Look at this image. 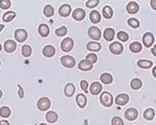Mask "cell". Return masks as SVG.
Listing matches in <instances>:
<instances>
[{
    "label": "cell",
    "instance_id": "6da1fadb",
    "mask_svg": "<svg viewBox=\"0 0 156 125\" xmlns=\"http://www.w3.org/2000/svg\"><path fill=\"white\" fill-rule=\"evenodd\" d=\"M100 102L101 104L105 106V107H110L113 105V97L111 95V93L105 91L101 94V97H100Z\"/></svg>",
    "mask_w": 156,
    "mask_h": 125
},
{
    "label": "cell",
    "instance_id": "7a4b0ae2",
    "mask_svg": "<svg viewBox=\"0 0 156 125\" xmlns=\"http://www.w3.org/2000/svg\"><path fill=\"white\" fill-rule=\"evenodd\" d=\"M38 108L41 110V111H46L50 108L51 106V102L48 98H41L39 101H38Z\"/></svg>",
    "mask_w": 156,
    "mask_h": 125
},
{
    "label": "cell",
    "instance_id": "3957f363",
    "mask_svg": "<svg viewBox=\"0 0 156 125\" xmlns=\"http://www.w3.org/2000/svg\"><path fill=\"white\" fill-rule=\"evenodd\" d=\"M109 50L114 55H119L122 53V51H123V45L118 41L112 42L109 45Z\"/></svg>",
    "mask_w": 156,
    "mask_h": 125
},
{
    "label": "cell",
    "instance_id": "277c9868",
    "mask_svg": "<svg viewBox=\"0 0 156 125\" xmlns=\"http://www.w3.org/2000/svg\"><path fill=\"white\" fill-rule=\"evenodd\" d=\"M87 34H88V36H90V38L94 41H99L101 39V31L96 27H91L88 28Z\"/></svg>",
    "mask_w": 156,
    "mask_h": 125
},
{
    "label": "cell",
    "instance_id": "5b68a950",
    "mask_svg": "<svg viewBox=\"0 0 156 125\" xmlns=\"http://www.w3.org/2000/svg\"><path fill=\"white\" fill-rule=\"evenodd\" d=\"M73 48V41L72 38H65L61 42V49L64 52H70Z\"/></svg>",
    "mask_w": 156,
    "mask_h": 125
},
{
    "label": "cell",
    "instance_id": "8992f818",
    "mask_svg": "<svg viewBox=\"0 0 156 125\" xmlns=\"http://www.w3.org/2000/svg\"><path fill=\"white\" fill-rule=\"evenodd\" d=\"M61 64L66 68H72L75 65V60L71 55H63L60 59Z\"/></svg>",
    "mask_w": 156,
    "mask_h": 125
},
{
    "label": "cell",
    "instance_id": "52a82bcc",
    "mask_svg": "<svg viewBox=\"0 0 156 125\" xmlns=\"http://www.w3.org/2000/svg\"><path fill=\"white\" fill-rule=\"evenodd\" d=\"M14 38L17 41L23 42L27 39V32L25 29H17L14 32Z\"/></svg>",
    "mask_w": 156,
    "mask_h": 125
},
{
    "label": "cell",
    "instance_id": "ba28073f",
    "mask_svg": "<svg viewBox=\"0 0 156 125\" xmlns=\"http://www.w3.org/2000/svg\"><path fill=\"white\" fill-rule=\"evenodd\" d=\"M143 41V44L145 45L146 47H151V45L153 44L154 41V37L151 32H147L144 34V36L142 38Z\"/></svg>",
    "mask_w": 156,
    "mask_h": 125
},
{
    "label": "cell",
    "instance_id": "9c48e42d",
    "mask_svg": "<svg viewBox=\"0 0 156 125\" xmlns=\"http://www.w3.org/2000/svg\"><path fill=\"white\" fill-rule=\"evenodd\" d=\"M16 49V42L12 40H8L4 43V50L7 53H12Z\"/></svg>",
    "mask_w": 156,
    "mask_h": 125
},
{
    "label": "cell",
    "instance_id": "30bf717a",
    "mask_svg": "<svg viewBox=\"0 0 156 125\" xmlns=\"http://www.w3.org/2000/svg\"><path fill=\"white\" fill-rule=\"evenodd\" d=\"M137 117H138V112L135 108H129L125 111V118L130 121L135 120Z\"/></svg>",
    "mask_w": 156,
    "mask_h": 125
},
{
    "label": "cell",
    "instance_id": "8fae6325",
    "mask_svg": "<svg viewBox=\"0 0 156 125\" xmlns=\"http://www.w3.org/2000/svg\"><path fill=\"white\" fill-rule=\"evenodd\" d=\"M71 11H72V8L68 4H64V5L60 6V8L58 9V12H59L60 16H62V17L69 16L71 14Z\"/></svg>",
    "mask_w": 156,
    "mask_h": 125
},
{
    "label": "cell",
    "instance_id": "7c38bea8",
    "mask_svg": "<svg viewBox=\"0 0 156 125\" xmlns=\"http://www.w3.org/2000/svg\"><path fill=\"white\" fill-rule=\"evenodd\" d=\"M129 102V96L127 94L121 93L116 97V104L119 105H125Z\"/></svg>",
    "mask_w": 156,
    "mask_h": 125
},
{
    "label": "cell",
    "instance_id": "4fadbf2b",
    "mask_svg": "<svg viewBox=\"0 0 156 125\" xmlns=\"http://www.w3.org/2000/svg\"><path fill=\"white\" fill-rule=\"evenodd\" d=\"M126 9H127V11L130 14H135L139 10V6H138V4L136 2L132 1V2L128 3V5L126 7Z\"/></svg>",
    "mask_w": 156,
    "mask_h": 125
},
{
    "label": "cell",
    "instance_id": "5bb4252c",
    "mask_svg": "<svg viewBox=\"0 0 156 125\" xmlns=\"http://www.w3.org/2000/svg\"><path fill=\"white\" fill-rule=\"evenodd\" d=\"M85 16H86V12L82 9H76L73 12V17L76 21H82L85 18Z\"/></svg>",
    "mask_w": 156,
    "mask_h": 125
},
{
    "label": "cell",
    "instance_id": "9a60e30c",
    "mask_svg": "<svg viewBox=\"0 0 156 125\" xmlns=\"http://www.w3.org/2000/svg\"><path fill=\"white\" fill-rule=\"evenodd\" d=\"M102 89H103L102 85L100 84V83H98V82H94V83H92V84H91V86H90V93H91L92 95H98L100 92L102 91Z\"/></svg>",
    "mask_w": 156,
    "mask_h": 125
},
{
    "label": "cell",
    "instance_id": "2e32d148",
    "mask_svg": "<svg viewBox=\"0 0 156 125\" xmlns=\"http://www.w3.org/2000/svg\"><path fill=\"white\" fill-rule=\"evenodd\" d=\"M78 68L81 70V71H90L92 69V63H90L88 60L84 59L82 61H80L79 65H78Z\"/></svg>",
    "mask_w": 156,
    "mask_h": 125
},
{
    "label": "cell",
    "instance_id": "e0dca14e",
    "mask_svg": "<svg viewBox=\"0 0 156 125\" xmlns=\"http://www.w3.org/2000/svg\"><path fill=\"white\" fill-rule=\"evenodd\" d=\"M42 53L44 55L47 56V58H52L55 53V49L52 45H46V46L42 49Z\"/></svg>",
    "mask_w": 156,
    "mask_h": 125
},
{
    "label": "cell",
    "instance_id": "ac0fdd59",
    "mask_svg": "<svg viewBox=\"0 0 156 125\" xmlns=\"http://www.w3.org/2000/svg\"><path fill=\"white\" fill-rule=\"evenodd\" d=\"M75 91V88H74V85L72 84V83H69L65 86V88H64V93L67 97H72Z\"/></svg>",
    "mask_w": 156,
    "mask_h": 125
},
{
    "label": "cell",
    "instance_id": "d6986e66",
    "mask_svg": "<svg viewBox=\"0 0 156 125\" xmlns=\"http://www.w3.org/2000/svg\"><path fill=\"white\" fill-rule=\"evenodd\" d=\"M87 50H90V51H91V52H98V51L101 50L102 46H101V44L98 43V42L90 41V42H88V43H87Z\"/></svg>",
    "mask_w": 156,
    "mask_h": 125
},
{
    "label": "cell",
    "instance_id": "ffe728a7",
    "mask_svg": "<svg viewBox=\"0 0 156 125\" xmlns=\"http://www.w3.org/2000/svg\"><path fill=\"white\" fill-rule=\"evenodd\" d=\"M104 37L106 41H112L115 37V30L111 27H108L104 32Z\"/></svg>",
    "mask_w": 156,
    "mask_h": 125
},
{
    "label": "cell",
    "instance_id": "44dd1931",
    "mask_svg": "<svg viewBox=\"0 0 156 125\" xmlns=\"http://www.w3.org/2000/svg\"><path fill=\"white\" fill-rule=\"evenodd\" d=\"M49 33H50V29L46 25H44V24L40 25V27H39V34L41 37H43V38L47 37L49 35Z\"/></svg>",
    "mask_w": 156,
    "mask_h": 125
},
{
    "label": "cell",
    "instance_id": "7402d4cb",
    "mask_svg": "<svg viewBox=\"0 0 156 125\" xmlns=\"http://www.w3.org/2000/svg\"><path fill=\"white\" fill-rule=\"evenodd\" d=\"M76 103L80 108H84L87 105V98L84 94H78L76 96Z\"/></svg>",
    "mask_w": 156,
    "mask_h": 125
},
{
    "label": "cell",
    "instance_id": "603a6c76",
    "mask_svg": "<svg viewBox=\"0 0 156 125\" xmlns=\"http://www.w3.org/2000/svg\"><path fill=\"white\" fill-rule=\"evenodd\" d=\"M90 19L93 24H97V23L101 21V14H100L99 11L97 10H92L90 14Z\"/></svg>",
    "mask_w": 156,
    "mask_h": 125
},
{
    "label": "cell",
    "instance_id": "cb8c5ba5",
    "mask_svg": "<svg viewBox=\"0 0 156 125\" xmlns=\"http://www.w3.org/2000/svg\"><path fill=\"white\" fill-rule=\"evenodd\" d=\"M101 81L102 83L105 84V85H109L112 83L113 81V77L110 73H105L101 75Z\"/></svg>",
    "mask_w": 156,
    "mask_h": 125
},
{
    "label": "cell",
    "instance_id": "d4e9b609",
    "mask_svg": "<svg viewBox=\"0 0 156 125\" xmlns=\"http://www.w3.org/2000/svg\"><path fill=\"white\" fill-rule=\"evenodd\" d=\"M137 66L141 68V69H149V68L152 66V62L150 60H146V59H141V60H138Z\"/></svg>",
    "mask_w": 156,
    "mask_h": 125
},
{
    "label": "cell",
    "instance_id": "484cf974",
    "mask_svg": "<svg viewBox=\"0 0 156 125\" xmlns=\"http://www.w3.org/2000/svg\"><path fill=\"white\" fill-rule=\"evenodd\" d=\"M103 15L106 19L112 18V16H113V9H112V8L109 7V6H105L103 9Z\"/></svg>",
    "mask_w": 156,
    "mask_h": 125
},
{
    "label": "cell",
    "instance_id": "4316f807",
    "mask_svg": "<svg viewBox=\"0 0 156 125\" xmlns=\"http://www.w3.org/2000/svg\"><path fill=\"white\" fill-rule=\"evenodd\" d=\"M130 50L133 53H139L142 50V45L139 42H137V41L132 42L130 44Z\"/></svg>",
    "mask_w": 156,
    "mask_h": 125
},
{
    "label": "cell",
    "instance_id": "83f0119b",
    "mask_svg": "<svg viewBox=\"0 0 156 125\" xmlns=\"http://www.w3.org/2000/svg\"><path fill=\"white\" fill-rule=\"evenodd\" d=\"M46 120L50 123H55L58 120V114L57 113H55L54 111H49L46 114Z\"/></svg>",
    "mask_w": 156,
    "mask_h": 125
},
{
    "label": "cell",
    "instance_id": "f1b7e54d",
    "mask_svg": "<svg viewBox=\"0 0 156 125\" xmlns=\"http://www.w3.org/2000/svg\"><path fill=\"white\" fill-rule=\"evenodd\" d=\"M143 116H144V118L146 119V120H151L154 118V116H155V112H154V110L152 108H148V109H146V110L144 111Z\"/></svg>",
    "mask_w": 156,
    "mask_h": 125
},
{
    "label": "cell",
    "instance_id": "f546056e",
    "mask_svg": "<svg viewBox=\"0 0 156 125\" xmlns=\"http://www.w3.org/2000/svg\"><path fill=\"white\" fill-rule=\"evenodd\" d=\"M141 87H142V82H141L140 79L135 78V79H133V80L131 81V88L133 89L136 90V89H139Z\"/></svg>",
    "mask_w": 156,
    "mask_h": 125
},
{
    "label": "cell",
    "instance_id": "4dcf8cb0",
    "mask_svg": "<svg viewBox=\"0 0 156 125\" xmlns=\"http://www.w3.org/2000/svg\"><path fill=\"white\" fill-rule=\"evenodd\" d=\"M54 12H55L54 8L51 5H46L45 7H44V9H43V13H44V15H45L46 17L53 16Z\"/></svg>",
    "mask_w": 156,
    "mask_h": 125
},
{
    "label": "cell",
    "instance_id": "1f68e13d",
    "mask_svg": "<svg viewBox=\"0 0 156 125\" xmlns=\"http://www.w3.org/2000/svg\"><path fill=\"white\" fill-rule=\"evenodd\" d=\"M10 113H12V111L8 106H3L0 108V116L2 118H9L10 116Z\"/></svg>",
    "mask_w": 156,
    "mask_h": 125
},
{
    "label": "cell",
    "instance_id": "d6a6232c",
    "mask_svg": "<svg viewBox=\"0 0 156 125\" xmlns=\"http://www.w3.org/2000/svg\"><path fill=\"white\" fill-rule=\"evenodd\" d=\"M15 17V12L14 11H8L3 15V21L4 22H10L12 20H13V18Z\"/></svg>",
    "mask_w": 156,
    "mask_h": 125
},
{
    "label": "cell",
    "instance_id": "836d02e7",
    "mask_svg": "<svg viewBox=\"0 0 156 125\" xmlns=\"http://www.w3.org/2000/svg\"><path fill=\"white\" fill-rule=\"evenodd\" d=\"M31 53H32V50L29 45H24V46L22 47V54H23V55L26 56V58H28L31 55Z\"/></svg>",
    "mask_w": 156,
    "mask_h": 125
},
{
    "label": "cell",
    "instance_id": "e575fe53",
    "mask_svg": "<svg viewBox=\"0 0 156 125\" xmlns=\"http://www.w3.org/2000/svg\"><path fill=\"white\" fill-rule=\"evenodd\" d=\"M117 37H118V39H119V41H123V42L127 41H128V39H129L128 34H127L126 32H124V31H119V32L118 33Z\"/></svg>",
    "mask_w": 156,
    "mask_h": 125
},
{
    "label": "cell",
    "instance_id": "d590c367",
    "mask_svg": "<svg viewBox=\"0 0 156 125\" xmlns=\"http://www.w3.org/2000/svg\"><path fill=\"white\" fill-rule=\"evenodd\" d=\"M128 25L133 27V28H137L140 26V23L138 20H136V18H131L128 20Z\"/></svg>",
    "mask_w": 156,
    "mask_h": 125
},
{
    "label": "cell",
    "instance_id": "8d00e7d4",
    "mask_svg": "<svg viewBox=\"0 0 156 125\" xmlns=\"http://www.w3.org/2000/svg\"><path fill=\"white\" fill-rule=\"evenodd\" d=\"M55 33L57 34L58 37H63L64 35H66L67 28H66V27H59V28H58L57 30H55Z\"/></svg>",
    "mask_w": 156,
    "mask_h": 125
},
{
    "label": "cell",
    "instance_id": "74e56055",
    "mask_svg": "<svg viewBox=\"0 0 156 125\" xmlns=\"http://www.w3.org/2000/svg\"><path fill=\"white\" fill-rule=\"evenodd\" d=\"M12 3H10L9 0H0V8L2 9H7L10 7Z\"/></svg>",
    "mask_w": 156,
    "mask_h": 125
},
{
    "label": "cell",
    "instance_id": "f35d334b",
    "mask_svg": "<svg viewBox=\"0 0 156 125\" xmlns=\"http://www.w3.org/2000/svg\"><path fill=\"white\" fill-rule=\"evenodd\" d=\"M87 60H88L90 63H95L97 60H98V58H97V55H95V54H93V53H91V54H88L87 55V59H86Z\"/></svg>",
    "mask_w": 156,
    "mask_h": 125
},
{
    "label": "cell",
    "instance_id": "ab89813d",
    "mask_svg": "<svg viewBox=\"0 0 156 125\" xmlns=\"http://www.w3.org/2000/svg\"><path fill=\"white\" fill-rule=\"evenodd\" d=\"M99 3H100L99 0H88V1L86 3V6L90 9H92V8H95Z\"/></svg>",
    "mask_w": 156,
    "mask_h": 125
},
{
    "label": "cell",
    "instance_id": "60d3db41",
    "mask_svg": "<svg viewBox=\"0 0 156 125\" xmlns=\"http://www.w3.org/2000/svg\"><path fill=\"white\" fill-rule=\"evenodd\" d=\"M112 125H124L123 120L119 117H114L112 119Z\"/></svg>",
    "mask_w": 156,
    "mask_h": 125
},
{
    "label": "cell",
    "instance_id": "b9f144b4",
    "mask_svg": "<svg viewBox=\"0 0 156 125\" xmlns=\"http://www.w3.org/2000/svg\"><path fill=\"white\" fill-rule=\"evenodd\" d=\"M80 86H81V88L87 93V88H88V83H87L86 80H82V81L80 82Z\"/></svg>",
    "mask_w": 156,
    "mask_h": 125
},
{
    "label": "cell",
    "instance_id": "7bdbcfd3",
    "mask_svg": "<svg viewBox=\"0 0 156 125\" xmlns=\"http://www.w3.org/2000/svg\"><path fill=\"white\" fill-rule=\"evenodd\" d=\"M18 94L20 98H24V89L21 85H18Z\"/></svg>",
    "mask_w": 156,
    "mask_h": 125
},
{
    "label": "cell",
    "instance_id": "ee69618b",
    "mask_svg": "<svg viewBox=\"0 0 156 125\" xmlns=\"http://www.w3.org/2000/svg\"><path fill=\"white\" fill-rule=\"evenodd\" d=\"M151 7L154 10H156V0H151Z\"/></svg>",
    "mask_w": 156,
    "mask_h": 125
},
{
    "label": "cell",
    "instance_id": "f6af8a7d",
    "mask_svg": "<svg viewBox=\"0 0 156 125\" xmlns=\"http://www.w3.org/2000/svg\"><path fill=\"white\" fill-rule=\"evenodd\" d=\"M0 125H9V123L7 120H1L0 121Z\"/></svg>",
    "mask_w": 156,
    "mask_h": 125
},
{
    "label": "cell",
    "instance_id": "bcb514c9",
    "mask_svg": "<svg viewBox=\"0 0 156 125\" xmlns=\"http://www.w3.org/2000/svg\"><path fill=\"white\" fill-rule=\"evenodd\" d=\"M151 53H152V55L154 56H156V45H155V46H153V48L151 49Z\"/></svg>",
    "mask_w": 156,
    "mask_h": 125
},
{
    "label": "cell",
    "instance_id": "7dc6e473",
    "mask_svg": "<svg viewBox=\"0 0 156 125\" xmlns=\"http://www.w3.org/2000/svg\"><path fill=\"white\" fill-rule=\"evenodd\" d=\"M152 74H153V76L156 78V66L153 68V70H152Z\"/></svg>",
    "mask_w": 156,
    "mask_h": 125
},
{
    "label": "cell",
    "instance_id": "c3c4849f",
    "mask_svg": "<svg viewBox=\"0 0 156 125\" xmlns=\"http://www.w3.org/2000/svg\"><path fill=\"white\" fill-rule=\"evenodd\" d=\"M84 125H88V121H87V120H84Z\"/></svg>",
    "mask_w": 156,
    "mask_h": 125
},
{
    "label": "cell",
    "instance_id": "681fc988",
    "mask_svg": "<svg viewBox=\"0 0 156 125\" xmlns=\"http://www.w3.org/2000/svg\"><path fill=\"white\" fill-rule=\"evenodd\" d=\"M3 28H4V25H0V31L3 30Z\"/></svg>",
    "mask_w": 156,
    "mask_h": 125
},
{
    "label": "cell",
    "instance_id": "f907efd6",
    "mask_svg": "<svg viewBox=\"0 0 156 125\" xmlns=\"http://www.w3.org/2000/svg\"><path fill=\"white\" fill-rule=\"evenodd\" d=\"M2 94H3V93H2V91H1V90H0V98L2 97Z\"/></svg>",
    "mask_w": 156,
    "mask_h": 125
},
{
    "label": "cell",
    "instance_id": "816d5d0a",
    "mask_svg": "<svg viewBox=\"0 0 156 125\" xmlns=\"http://www.w3.org/2000/svg\"><path fill=\"white\" fill-rule=\"evenodd\" d=\"M1 50H2V45L0 44V51H1Z\"/></svg>",
    "mask_w": 156,
    "mask_h": 125
},
{
    "label": "cell",
    "instance_id": "f5cc1de1",
    "mask_svg": "<svg viewBox=\"0 0 156 125\" xmlns=\"http://www.w3.org/2000/svg\"><path fill=\"white\" fill-rule=\"evenodd\" d=\"M40 125H47V124H45V123H41Z\"/></svg>",
    "mask_w": 156,
    "mask_h": 125
}]
</instances>
